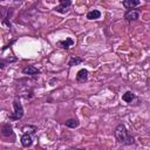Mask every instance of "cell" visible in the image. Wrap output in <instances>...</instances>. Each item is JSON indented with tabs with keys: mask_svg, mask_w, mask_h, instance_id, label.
I'll return each mask as SVG.
<instances>
[{
	"mask_svg": "<svg viewBox=\"0 0 150 150\" xmlns=\"http://www.w3.org/2000/svg\"><path fill=\"white\" fill-rule=\"evenodd\" d=\"M21 144L25 146V148H28L33 144V139H32V136L29 134H23L22 137H21Z\"/></svg>",
	"mask_w": 150,
	"mask_h": 150,
	"instance_id": "7",
	"label": "cell"
},
{
	"mask_svg": "<svg viewBox=\"0 0 150 150\" xmlns=\"http://www.w3.org/2000/svg\"><path fill=\"white\" fill-rule=\"evenodd\" d=\"M64 124H66V127H68V128H77L80 123H79V121H77V120L69 118V120H67V121L64 122Z\"/></svg>",
	"mask_w": 150,
	"mask_h": 150,
	"instance_id": "13",
	"label": "cell"
},
{
	"mask_svg": "<svg viewBox=\"0 0 150 150\" xmlns=\"http://www.w3.org/2000/svg\"><path fill=\"white\" fill-rule=\"evenodd\" d=\"M135 98V94H132L131 91H127V93H124L123 94V96H122V100L124 101V102H127V103H131V101Z\"/></svg>",
	"mask_w": 150,
	"mask_h": 150,
	"instance_id": "12",
	"label": "cell"
},
{
	"mask_svg": "<svg viewBox=\"0 0 150 150\" xmlns=\"http://www.w3.org/2000/svg\"><path fill=\"white\" fill-rule=\"evenodd\" d=\"M22 73L26 75H35V74H39L40 70L38 68H35L34 66H27L22 69Z\"/></svg>",
	"mask_w": 150,
	"mask_h": 150,
	"instance_id": "8",
	"label": "cell"
},
{
	"mask_svg": "<svg viewBox=\"0 0 150 150\" xmlns=\"http://www.w3.org/2000/svg\"><path fill=\"white\" fill-rule=\"evenodd\" d=\"M88 79V70L87 69H80L76 74V81L77 82H86Z\"/></svg>",
	"mask_w": 150,
	"mask_h": 150,
	"instance_id": "6",
	"label": "cell"
},
{
	"mask_svg": "<svg viewBox=\"0 0 150 150\" xmlns=\"http://www.w3.org/2000/svg\"><path fill=\"white\" fill-rule=\"evenodd\" d=\"M100 16H101V12L97 9H94L87 13V19L89 20H96V19H100Z\"/></svg>",
	"mask_w": 150,
	"mask_h": 150,
	"instance_id": "11",
	"label": "cell"
},
{
	"mask_svg": "<svg viewBox=\"0 0 150 150\" xmlns=\"http://www.w3.org/2000/svg\"><path fill=\"white\" fill-rule=\"evenodd\" d=\"M82 61H83V60H82L81 57H77V56H73V57L69 60L68 64H69V66H77V64H80Z\"/></svg>",
	"mask_w": 150,
	"mask_h": 150,
	"instance_id": "14",
	"label": "cell"
},
{
	"mask_svg": "<svg viewBox=\"0 0 150 150\" xmlns=\"http://www.w3.org/2000/svg\"><path fill=\"white\" fill-rule=\"evenodd\" d=\"M139 4H141V1H138V0H125V1L122 2V5H123L125 8H128V9H131L132 7H136V6H138Z\"/></svg>",
	"mask_w": 150,
	"mask_h": 150,
	"instance_id": "9",
	"label": "cell"
},
{
	"mask_svg": "<svg viewBox=\"0 0 150 150\" xmlns=\"http://www.w3.org/2000/svg\"><path fill=\"white\" fill-rule=\"evenodd\" d=\"M114 134H115V137H116L117 142L121 143V144L131 145V144H134V142H135L134 137L128 134V130H127V128H125L124 124H118V125L116 127Z\"/></svg>",
	"mask_w": 150,
	"mask_h": 150,
	"instance_id": "1",
	"label": "cell"
},
{
	"mask_svg": "<svg viewBox=\"0 0 150 150\" xmlns=\"http://www.w3.org/2000/svg\"><path fill=\"white\" fill-rule=\"evenodd\" d=\"M13 108H14V112L9 116V120H13V121H19L22 118L23 116V108H22V104L20 103V101L18 98L14 100L13 102Z\"/></svg>",
	"mask_w": 150,
	"mask_h": 150,
	"instance_id": "2",
	"label": "cell"
},
{
	"mask_svg": "<svg viewBox=\"0 0 150 150\" xmlns=\"http://www.w3.org/2000/svg\"><path fill=\"white\" fill-rule=\"evenodd\" d=\"M71 5V1H69V0H60V6H56L55 8H54V11L55 12H57V13H66L68 9V7Z\"/></svg>",
	"mask_w": 150,
	"mask_h": 150,
	"instance_id": "3",
	"label": "cell"
},
{
	"mask_svg": "<svg viewBox=\"0 0 150 150\" xmlns=\"http://www.w3.org/2000/svg\"><path fill=\"white\" fill-rule=\"evenodd\" d=\"M1 135L5 136V137H9V136L14 137L13 129H12V127H11L8 123H6V124L2 125V128H1Z\"/></svg>",
	"mask_w": 150,
	"mask_h": 150,
	"instance_id": "5",
	"label": "cell"
},
{
	"mask_svg": "<svg viewBox=\"0 0 150 150\" xmlns=\"http://www.w3.org/2000/svg\"><path fill=\"white\" fill-rule=\"evenodd\" d=\"M138 18H139V13L134 9H129L124 14V19L128 21H135V20H138Z\"/></svg>",
	"mask_w": 150,
	"mask_h": 150,
	"instance_id": "4",
	"label": "cell"
},
{
	"mask_svg": "<svg viewBox=\"0 0 150 150\" xmlns=\"http://www.w3.org/2000/svg\"><path fill=\"white\" fill-rule=\"evenodd\" d=\"M74 45V41H73V39H70V38H67L66 40H63V41H59V46L61 47V48H64V49H68L69 47H71Z\"/></svg>",
	"mask_w": 150,
	"mask_h": 150,
	"instance_id": "10",
	"label": "cell"
},
{
	"mask_svg": "<svg viewBox=\"0 0 150 150\" xmlns=\"http://www.w3.org/2000/svg\"><path fill=\"white\" fill-rule=\"evenodd\" d=\"M0 16H1V8H0Z\"/></svg>",
	"mask_w": 150,
	"mask_h": 150,
	"instance_id": "16",
	"label": "cell"
},
{
	"mask_svg": "<svg viewBox=\"0 0 150 150\" xmlns=\"http://www.w3.org/2000/svg\"><path fill=\"white\" fill-rule=\"evenodd\" d=\"M6 62H7V61H5L4 59L0 57V69H4V68L6 67Z\"/></svg>",
	"mask_w": 150,
	"mask_h": 150,
	"instance_id": "15",
	"label": "cell"
}]
</instances>
